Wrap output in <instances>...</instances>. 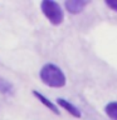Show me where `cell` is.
Instances as JSON below:
<instances>
[{
  "instance_id": "cell-1",
  "label": "cell",
  "mask_w": 117,
  "mask_h": 120,
  "mask_svg": "<svg viewBox=\"0 0 117 120\" xmlns=\"http://www.w3.org/2000/svg\"><path fill=\"white\" fill-rule=\"evenodd\" d=\"M40 80L50 88H63L67 82V78L63 70L55 64L48 63L40 69Z\"/></svg>"
},
{
  "instance_id": "cell-2",
  "label": "cell",
  "mask_w": 117,
  "mask_h": 120,
  "mask_svg": "<svg viewBox=\"0 0 117 120\" xmlns=\"http://www.w3.org/2000/svg\"><path fill=\"white\" fill-rule=\"evenodd\" d=\"M40 9L43 11L44 16L49 20L52 25H60L64 20L63 9L57 1L53 0H44L40 4Z\"/></svg>"
},
{
  "instance_id": "cell-3",
  "label": "cell",
  "mask_w": 117,
  "mask_h": 120,
  "mask_svg": "<svg viewBox=\"0 0 117 120\" xmlns=\"http://www.w3.org/2000/svg\"><path fill=\"white\" fill-rule=\"evenodd\" d=\"M57 104H58L60 108H63L67 112H69L72 116H74V118H77V119L82 118L81 110H79V109L75 106V105H73L72 103H69L68 100L63 99V98H58V99H57Z\"/></svg>"
},
{
  "instance_id": "cell-4",
  "label": "cell",
  "mask_w": 117,
  "mask_h": 120,
  "mask_svg": "<svg viewBox=\"0 0 117 120\" xmlns=\"http://www.w3.org/2000/svg\"><path fill=\"white\" fill-rule=\"evenodd\" d=\"M87 3L84 0H67L64 3V6H66V10L71 14H79L81 11L86 8Z\"/></svg>"
},
{
  "instance_id": "cell-5",
  "label": "cell",
  "mask_w": 117,
  "mask_h": 120,
  "mask_svg": "<svg viewBox=\"0 0 117 120\" xmlns=\"http://www.w3.org/2000/svg\"><path fill=\"white\" fill-rule=\"evenodd\" d=\"M33 95L35 96L37 99L39 100V101H40V103L44 105L45 108H48V109H49V110H50L52 112H54L55 115H59V114H60L58 106H57V105H55L54 103H52V101L49 100L48 98H45V96L43 95V94H40L39 91H37V90H33Z\"/></svg>"
},
{
  "instance_id": "cell-6",
  "label": "cell",
  "mask_w": 117,
  "mask_h": 120,
  "mask_svg": "<svg viewBox=\"0 0 117 120\" xmlns=\"http://www.w3.org/2000/svg\"><path fill=\"white\" fill-rule=\"evenodd\" d=\"M104 112L109 119L117 120V101H111L104 106Z\"/></svg>"
},
{
  "instance_id": "cell-7",
  "label": "cell",
  "mask_w": 117,
  "mask_h": 120,
  "mask_svg": "<svg viewBox=\"0 0 117 120\" xmlns=\"http://www.w3.org/2000/svg\"><path fill=\"white\" fill-rule=\"evenodd\" d=\"M0 93H3V94H13L14 93L13 84L4 78H0Z\"/></svg>"
},
{
  "instance_id": "cell-8",
  "label": "cell",
  "mask_w": 117,
  "mask_h": 120,
  "mask_svg": "<svg viewBox=\"0 0 117 120\" xmlns=\"http://www.w3.org/2000/svg\"><path fill=\"white\" fill-rule=\"evenodd\" d=\"M104 3L111 10L117 13V0H104Z\"/></svg>"
}]
</instances>
